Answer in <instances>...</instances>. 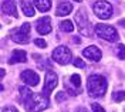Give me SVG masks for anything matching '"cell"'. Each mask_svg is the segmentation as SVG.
Listing matches in <instances>:
<instances>
[{
    "instance_id": "obj_13",
    "label": "cell",
    "mask_w": 125,
    "mask_h": 112,
    "mask_svg": "<svg viewBox=\"0 0 125 112\" xmlns=\"http://www.w3.org/2000/svg\"><path fill=\"white\" fill-rule=\"evenodd\" d=\"M27 61V54L23 50H14L11 53V57L9 60V64H16V63H26Z\"/></svg>"
},
{
    "instance_id": "obj_20",
    "label": "cell",
    "mask_w": 125,
    "mask_h": 112,
    "mask_svg": "<svg viewBox=\"0 0 125 112\" xmlns=\"http://www.w3.org/2000/svg\"><path fill=\"white\" fill-rule=\"evenodd\" d=\"M115 53H117L118 58L125 60V46H124V44H118L117 48H115Z\"/></svg>"
},
{
    "instance_id": "obj_11",
    "label": "cell",
    "mask_w": 125,
    "mask_h": 112,
    "mask_svg": "<svg viewBox=\"0 0 125 112\" xmlns=\"http://www.w3.org/2000/svg\"><path fill=\"white\" fill-rule=\"evenodd\" d=\"M20 77H21V80H23L27 85H30V87H36L40 81V77L33 71V70H24Z\"/></svg>"
},
{
    "instance_id": "obj_26",
    "label": "cell",
    "mask_w": 125,
    "mask_h": 112,
    "mask_svg": "<svg viewBox=\"0 0 125 112\" xmlns=\"http://www.w3.org/2000/svg\"><path fill=\"white\" fill-rule=\"evenodd\" d=\"M3 112H19V111L14 106H6V108H3Z\"/></svg>"
},
{
    "instance_id": "obj_24",
    "label": "cell",
    "mask_w": 125,
    "mask_h": 112,
    "mask_svg": "<svg viewBox=\"0 0 125 112\" xmlns=\"http://www.w3.org/2000/svg\"><path fill=\"white\" fill-rule=\"evenodd\" d=\"M93 111L94 112H105V111H104V108L100 106L98 104H93Z\"/></svg>"
},
{
    "instance_id": "obj_7",
    "label": "cell",
    "mask_w": 125,
    "mask_h": 112,
    "mask_svg": "<svg viewBox=\"0 0 125 112\" xmlns=\"http://www.w3.org/2000/svg\"><path fill=\"white\" fill-rule=\"evenodd\" d=\"M93 9H94V13L100 17L101 20L109 19V17L112 16V11H114L112 6L109 4L107 0H100V1H97V3L94 4Z\"/></svg>"
},
{
    "instance_id": "obj_17",
    "label": "cell",
    "mask_w": 125,
    "mask_h": 112,
    "mask_svg": "<svg viewBox=\"0 0 125 112\" xmlns=\"http://www.w3.org/2000/svg\"><path fill=\"white\" fill-rule=\"evenodd\" d=\"M19 92H20V98H21V101H23L24 104L30 99L31 96L34 95L30 89L27 88V87H20V88H19Z\"/></svg>"
},
{
    "instance_id": "obj_29",
    "label": "cell",
    "mask_w": 125,
    "mask_h": 112,
    "mask_svg": "<svg viewBox=\"0 0 125 112\" xmlns=\"http://www.w3.org/2000/svg\"><path fill=\"white\" fill-rule=\"evenodd\" d=\"M74 1H83V0H74Z\"/></svg>"
},
{
    "instance_id": "obj_3",
    "label": "cell",
    "mask_w": 125,
    "mask_h": 112,
    "mask_svg": "<svg viewBox=\"0 0 125 112\" xmlns=\"http://www.w3.org/2000/svg\"><path fill=\"white\" fill-rule=\"evenodd\" d=\"M94 31H95V34L100 38H102V40H105V41L114 43V41L119 40V36H118V31L115 30V27L108 26V24H97L95 28H94Z\"/></svg>"
},
{
    "instance_id": "obj_25",
    "label": "cell",
    "mask_w": 125,
    "mask_h": 112,
    "mask_svg": "<svg viewBox=\"0 0 125 112\" xmlns=\"http://www.w3.org/2000/svg\"><path fill=\"white\" fill-rule=\"evenodd\" d=\"M62 99H65V92H60L58 95L55 96V101H57V102H60Z\"/></svg>"
},
{
    "instance_id": "obj_10",
    "label": "cell",
    "mask_w": 125,
    "mask_h": 112,
    "mask_svg": "<svg viewBox=\"0 0 125 112\" xmlns=\"http://www.w3.org/2000/svg\"><path fill=\"white\" fill-rule=\"evenodd\" d=\"M83 56L88 58L90 61H93V63H97V61H100L102 57V53L101 50L97 47V46H90V47H87L83 50Z\"/></svg>"
},
{
    "instance_id": "obj_2",
    "label": "cell",
    "mask_w": 125,
    "mask_h": 112,
    "mask_svg": "<svg viewBox=\"0 0 125 112\" xmlns=\"http://www.w3.org/2000/svg\"><path fill=\"white\" fill-rule=\"evenodd\" d=\"M48 104H50L48 96L41 92V94H37V95H33L24 105H26L29 112H41L43 109L48 108Z\"/></svg>"
},
{
    "instance_id": "obj_28",
    "label": "cell",
    "mask_w": 125,
    "mask_h": 112,
    "mask_svg": "<svg viewBox=\"0 0 125 112\" xmlns=\"http://www.w3.org/2000/svg\"><path fill=\"white\" fill-rule=\"evenodd\" d=\"M77 112H88V109H85V108H78Z\"/></svg>"
},
{
    "instance_id": "obj_8",
    "label": "cell",
    "mask_w": 125,
    "mask_h": 112,
    "mask_svg": "<svg viewBox=\"0 0 125 112\" xmlns=\"http://www.w3.org/2000/svg\"><path fill=\"white\" fill-rule=\"evenodd\" d=\"M57 81H58V77L54 71H47L46 78H44V88H43V94L47 96H50L51 91L57 87Z\"/></svg>"
},
{
    "instance_id": "obj_12",
    "label": "cell",
    "mask_w": 125,
    "mask_h": 112,
    "mask_svg": "<svg viewBox=\"0 0 125 112\" xmlns=\"http://www.w3.org/2000/svg\"><path fill=\"white\" fill-rule=\"evenodd\" d=\"M1 11H3L4 14H9V16L19 17L14 0H3V3H1Z\"/></svg>"
},
{
    "instance_id": "obj_22",
    "label": "cell",
    "mask_w": 125,
    "mask_h": 112,
    "mask_svg": "<svg viewBox=\"0 0 125 112\" xmlns=\"http://www.w3.org/2000/svg\"><path fill=\"white\" fill-rule=\"evenodd\" d=\"M73 64H74V67H77V68H84V67H85L84 61H83L81 58H78V57L73 60Z\"/></svg>"
},
{
    "instance_id": "obj_18",
    "label": "cell",
    "mask_w": 125,
    "mask_h": 112,
    "mask_svg": "<svg viewBox=\"0 0 125 112\" xmlns=\"http://www.w3.org/2000/svg\"><path fill=\"white\" fill-rule=\"evenodd\" d=\"M60 28H61V31H64V33H71L74 30V24H73V21H70V20H64V21L60 23Z\"/></svg>"
},
{
    "instance_id": "obj_1",
    "label": "cell",
    "mask_w": 125,
    "mask_h": 112,
    "mask_svg": "<svg viewBox=\"0 0 125 112\" xmlns=\"http://www.w3.org/2000/svg\"><path fill=\"white\" fill-rule=\"evenodd\" d=\"M107 87H108V82L105 80L104 75L100 74H93L88 77L87 81V91H88V95L93 96V98H100L104 96V94L107 92Z\"/></svg>"
},
{
    "instance_id": "obj_9",
    "label": "cell",
    "mask_w": 125,
    "mask_h": 112,
    "mask_svg": "<svg viewBox=\"0 0 125 112\" xmlns=\"http://www.w3.org/2000/svg\"><path fill=\"white\" fill-rule=\"evenodd\" d=\"M36 28H37V33L41 34V36H46L48 33H51L53 27H51V19L50 17H41L37 20L36 23Z\"/></svg>"
},
{
    "instance_id": "obj_16",
    "label": "cell",
    "mask_w": 125,
    "mask_h": 112,
    "mask_svg": "<svg viewBox=\"0 0 125 112\" xmlns=\"http://www.w3.org/2000/svg\"><path fill=\"white\" fill-rule=\"evenodd\" d=\"M33 3H34V6L37 7V10L41 11V13L48 11V10L51 9V0H34Z\"/></svg>"
},
{
    "instance_id": "obj_5",
    "label": "cell",
    "mask_w": 125,
    "mask_h": 112,
    "mask_svg": "<svg viewBox=\"0 0 125 112\" xmlns=\"http://www.w3.org/2000/svg\"><path fill=\"white\" fill-rule=\"evenodd\" d=\"M75 23H77V27L80 33L85 37H93V30H91V24H90V20L87 19L84 10H80L75 13Z\"/></svg>"
},
{
    "instance_id": "obj_27",
    "label": "cell",
    "mask_w": 125,
    "mask_h": 112,
    "mask_svg": "<svg viewBox=\"0 0 125 112\" xmlns=\"http://www.w3.org/2000/svg\"><path fill=\"white\" fill-rule=\"evenodd\" d=\"M118 24H119L121 27H125V20H119V21H118Z\"/></svg>"
},
{
    "instance_id": "obj_23",
    "label": "cell",
    "mask_w": 125,
    "mask_h": 112,
    "mask_svg": "<svg viewBox=\"0 0 125 112\" xmlns=\"http://www.w3.org/2000/svg\"><path fill=\"white\" fill-rule=\"evenodd\" d=\"M34 44H36V46H39V47H41V48L47 47V43L43 40V38H36V40H34Z\"/></svg>"
},
{
    "instance_id": "obj_15",
    "label": "cell",
    "mask_w": 125,
    "mask_h": 112,
    "mask_svg": "<svg viewBox=\"0 0 125 112\" xmlns=\"http://www.w3.org/2000/svg\"><path fill=\"white\" fill-rule=\"evenodd\" d=\"M21 10H23V13L27 17H33L36 14L34 6H33V3H31L30 0H23V1H21Z\"/></svg>"
},
{
    "instance_id": "obj_14",
    "label": "cell",
    "mask_w": 125,
    "mask_h": 112,
    "mask_svg": "<svg viewBox=\"0 0 125 112\" xmlns=\"http://www.w3.org/2000/svg\"><path fill=\"white\" fill-rule=\"evenodd\" d=\"M71 11H73V4L70 1H61L58 4V7H57L55 14L57 16H67V14H70Z\"/></svg>"
},
{
    "instance_id": "obj_4",
    "label": "cell",
    "mask_w": 125,
    "mask_h": 112,
    "mask_svg": "<svg viewBox=\"0 0 125 112\" xmlns=\"http://www.w3.org/2000/svg\"><path fill=\"white\" fill-rule=\"evenodd\" d=\"M30 30H31L30 23H23L21 27H19V28L11 31V40L14 43H19V44L29 43V40H30Z\"/></svg>"
},
{
    "instance_id": "obj_21",
    "label": "cell",
    "mask_w": 125,
    "mask_h": 112,
    "mask_svg": "<svg viewBox=\"0 0 125 112\" xmlns=\"http://www.w3.org/2000/svg\"><path fill=\"white\" fill-rule=\"evenodd\" d=\"M70 81H71V85H74L75 88H78V87L81 85V77H80L78 74H73Z\"/></svg>"
},
{
    "instance_id": "obj_19",
    "label": "cell",
    "mask_w": 125,
    "mask_h": 112,
    "mask_svg": "<svg viewBox=\"0 0 125 112\" xmlns=\"http://www.w3.org/2000/svg\"><path fill=\"white\" fill-rule=\"evenodd\" d=\"M124 99H125V92L124 91H117V92L112 94V101H115V102H122Z\"/></svg>"
},
{
    "instance_id": "obj_6",
    "label": "cell",
    "mask_w": 125,
    "mask_h": 112,
    "mask_svg": "<svg viewBox=\"0 0 125 112\" xmlns=\"http://www.w3.org/2000/svg\"><path fill=\"white\" fill-rule=\"evenodd\" d=\"M71 51L68 47H65V46H60V47H57L53 51V60H54L55 63H58L60 65H67L71 63Z\"/></svg>"
}]
</instances>
